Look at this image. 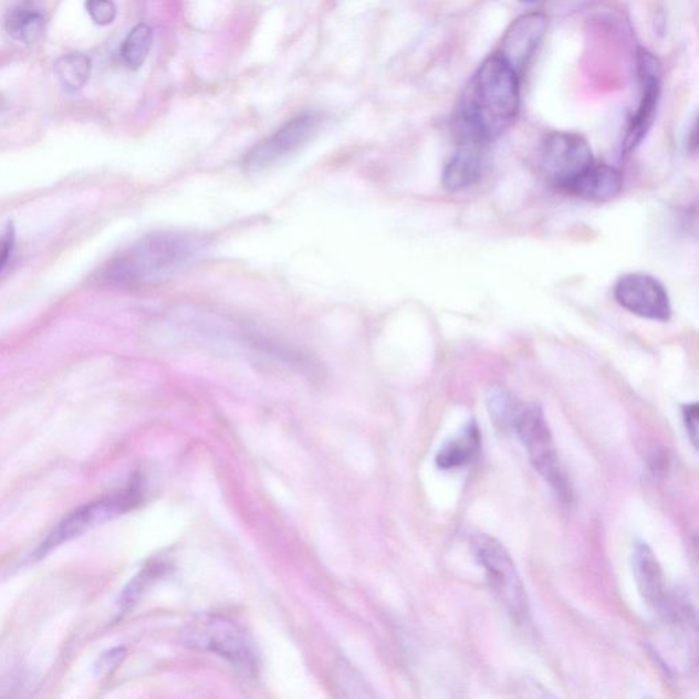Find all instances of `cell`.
Instances as JSON below:
<instances>
[{"label":"cell","mask_w":699,"mask_h":699,"mask_svg":"<svg viewBox=\"0 0 699 699\" xmlns=\"http://www.w3.org/2000/svg\"><path fill=\"white\" fill-rule=\"evenodd\" d=\"M202 247V237L188 231L150 232L104 262L96 281L121 289L159 283L189 265Z\"/></svg>","instance_id":"cell-1"},{"label":"cell","mask_w":699,"mask_h":699,"mask_svg":"<svg viewBox=\"0 0 699 699\" xmlns=\"http://www.w3.org/2000/svg\"><path fill=\"white\" fill-rule=\"evenodd\" d=\"M520 77L502 56L487 58L460 103L462 133L487 144L510 129L521 109Z\"/></svg>","instance_id":"cell-2"},{"label":"cell","mask_w":699,"mask_h":699,"mask_svg":"<svg viewBox=\"0 0 699 699\" xmlns=\"http://www.w3.org/2000/svg\"><path fill=\"white\" fill-rule=\"evenodd\" d=\"M514 429L526 448L530 462L538 473L543 477L559 499L564 503L571 500V488L559 459L555 441H553L550 425L544 411L538 405L522 406L518 415Z\"/></svg>","instance_id":"cell-3"},{"label":"cell","mask_w":699,"mask_h":699,"mask_svg":"<svg viewBox=\"0 0 699 699\" xmlns=\"http://www.w3.org/2000/svg\"><path fill=\"white\" fill-rule=\"evenodd\" d=\"M477 561L486 570L489 585L507 612L518 625L528 626L530 617L529 599L520 573L504 545L489 535L480 534L473 540Z\"/></svg>","instance_id":"cell-4"},{"label":"cell","mask_w":699,"mask_h":699,"mask_svg":"<svg viewBox=\"0 0 699 699\" xmlns=\"http://www.w3.org/2000/svg\"><path fill=\"white\" fill-rule=\"evenodd\" d=\"M185 639L191 648L223 657L247 674H254L258 669L259 657L252 640L225 617H198L186 627Z\"/></svg>","instance_id":"cell-5"},{"label":"cell","mask_w":699,"mask_h":699,"mask_svg":"<svg viewBox=\"0 0 699 699\" xmlns=\"http://www.w3.org/2000/svg\"><path fill=\"white\" fill-rule=\"evenodd\" d=\"M594 163L590 143L580 134L555 132L541 144L540 165L546 178L562 189L584 174Z\"/></svg>","instance_id":"cell-6"},{"label":"cell","mask_w":699,"mask_h":699,"mask_svg":"<svg viewBox=\"0 0 699 699\" xmlns=\"http://www.w3.org/2000/svg\"><path fill=\"white\" fill-rule=\"evenodd\" d=\"M614 296L623 309L650 322L667 323L672 306L667 289L648 273L633 272L617 279Z\"/></svg>","instance_id":"cell-7"},{"label":"cell","mask_w":699,"mask_h":699,"mask_svg":"<svg viewBox=\"0 0 699 699\" xmlns=\"http://www.w3.org/2000/svg\"><path fill=\"white\" fill-rule=\"evenodd\" d=\"M138 488H132L126 493L116 494V497L101 500V502L81 507L80 510L74 511L73 514H70L52 530L49 538L38 547L36 556L43 557L46 553L55 550L56 546L79 538L80 534L95 526V524L111 520V518L129 510L134 503L138 502Z\"/></svg>","instance_id":"cell-8"},{"label":"cell","mask_w":699,"mask_h":699,"mask_svg":"<svg viewBox=\"0 0 699 699\" xmlns=\"http://www.w3.org/2000/svg\"><path fill=\"white\" fill-rule=\"evenodd\" d=\"M638 77L640 85V97L637 109L628 122L625 139H623V154H632L638 145L648 136L651 125H654L658 102L661 93L660 65L656 58L648 51H639L638 54Z\"/></svg>","instance_id":"cell-9"},{"label":"cell","mask_w":699,"mask_h":699,"mask_svg":"<svg viewBox=\"0 0 699 699\" xmlns=\"http://www.w3.org/2000/svg\"><path fill=\"white\" fill-rule=\"evenodd\" d=\"M319 127V119L312 114H302L283 125L272 136L262 139L244 156V167L260 171L275 166L312 138Z\"/></svg>","instance_id":"cell-10"},{"label":"cell","mask_w":699,"mask_h":699,"mask_svg":"<svg viewBox=\"0 0 699 699\" xmlns=\"http://www.w3.org/2000/svg\"><path fill=\"white\" fill-rule=\"evenodd\" d=\"M546 25L545 14L538 11L521 15L507 29L497 54L521 75L543 42Z\"/></svg>","instance_id":"cell-11"},{"label":"cell","mask_w":699,"mask_h":699,"mask_svg":"<svg viewBox=\"0 0 699 699\" xmlns=\"http://www.w3.org/2000/svg\"><path fill=\"white\" fill-rule=\"evenodd\" d=\"M486 143L462 133L458 150L447 163L441 182L448 191H462L479 182Z\"/></svg>","instance_id":"cell-12"},{"label":"cell","mask_w":699,"mask_h":699,"mask_svg":"<svg viewBox=\"0 0 699 699\" xmlns=\"http://www.w3.org/2000/svg\"><path fill=\"white\" fill-rule=\"evenodd\" d=\"M632 562L640 596L651 608L666 611L669 603L666 578L655 552L648 544L637 543L634 546Z\"/></svg>","instance_id":"cell-13"},{"label":"cell","mask_w":699,"mask_h":699,"mask_svg":"<svg viewBox=\"0 0 699 699\" xmlns=\"http://www.w3.org/2000/svg\"><path fill=\"white\" fill-rule=\"evenodd\" d=\"M623 175L617 168L597 165L596 161L587 170L573 180L566 189L568 194L590 201H608L620 194Z\"/></svg>","instance_id":"cell-14"},{"label":"cell","mask_w":699,"mask_h":699,"mask_svg":"<svg viewBox=\"0 0 699 699\" xmlns=\"http://www.w3.org/2000/svg\"><path fill=\"white\" fill-rule=\"evenodd\" d=\"M481 434L476 422H470L459 436L447 441L437 452L436 465L441 470L462 468L480 451Z\"/></svg>","instance_id":"cell-15"},{"label":"cell","mask_w":699,"mask_h":699,"mask_svg":"<svg viewBox=\"0 0 699 699\" xmlns=\"http://www.w3.org/2000/svg\"><path fill=\"white\" fill-rule=\"evenodd\" d=\"M6 32L15 42L31 45L43 36L45 20L42 11L31 4L14 6L4 17Z\"/></svg>","instance_id":"cell-16"},{"label":"cell","mask_w":699,"mask_h":699,"mask_svg":"<svg viewBox=\"0 0 699 699\" xmlns=\"http://www.w3.org/2000/svg\"><path fill=\"white\" fill-rule=\"evenodd\" d=\"M487 407L492 422L502 430L514 428L515 419L522 409L515 396L503 386L489 387Z\"/></svg>","instance_id":"cell-17"},{"label":"cell","mask_w":699,"mask_h":699,"mask_svg":"<svg viewBox=\"0 0 699 699\" xmlns=\"http://www.w3.org/2000/svg\"><path fill=\"white\" fill-rule=\"evenodd\" d=\"M153 42L154 32L150 27L145 25V23L134 27L121 46V56L125 65L132 70L142 67L147 60Z\"/></svg>","instance_id":"cell-18"},{"label":"cell","mask_w":699,"mask_h":699,"mask_svg":"<svg viewBox=\"0 0 699 699\" xmlns=\"http://www.w3.org/2000/svg\"><path fill=\"white\" fill-rule=\"evenodd\" d=\"M91 60L84 54H69L55 63V73L69 91H79L91 75Z\"/></svg>","instance_id":"cell-19"},{"label":"cell","mask_w":699,"mask_h":699,"mask_svg":"<svg viewBox=\"0 0 699 699\" xmlns=\"http://www.w3.org/2000/svg\"><path fill=\"white\" fill-rule=\"evenodd\" d=\"M87 14L97 25H109L115 20L116 8L113 0H86Z\"/></svg>","instance_id":"cell-20"},{"label":"cell","mask_w":699,"mask_h":699,"mask_svg":"<svg viewBox=\"0 0 699 699\" xmlns=\"http://www.w3.org/2000/svg\"><path fill=\"white\" fill-rule=\"evenodd\" d=\"M125 655L126 651L124 648H116L98 658L96 664V674L98 677H107V675L113 674L114 669L124 660Z\"/></svg>","instance_id":"cell-21"},{"label":"cell","mask_w":699,"mask_h":699,"mask_svg":"<svg viewBox=\"0 0 699 699\" xmlns=\"http://www.w3.org/2000/svg\"><path fill=\"white\" fill-rule=\"evenodd\" d=\"M681 415H684L685 427L687 430V435H689V439L691 445L695 448L698 447V419H699V407L697 401L695 404L685 405L681 407Z\"/></svg>","instance_id":"cell-22"},{"label":"cell","mask_w":699,"mask_h":699,"mask_svg":"<svg viewBox=\"0 0 699 699\" xmlns=\"http://www.w3.org/2000/svg\"><path fill=\"white\" fill-rule=\"evenodd\" d=\"M15 244V231L14 227L8 225L3 231L0 232V271L3 270L6 264L10 260L11 253H13Z\"/></svg>","instance_id":"cell-23"},{"label":"cell","mask_w":699,"mask_h":699,"mask_svg":"<svg viewBox=\"0 0 699 699\" xmlns=\"http://www.w3.org/2000/svg\"><path fill=\"white\" fill-rule=\"evenodd\" d=\"M521 2L533 3V2H538V0H521Z\"/></svg>","instance_id":"cell-24"}]
</instances>
